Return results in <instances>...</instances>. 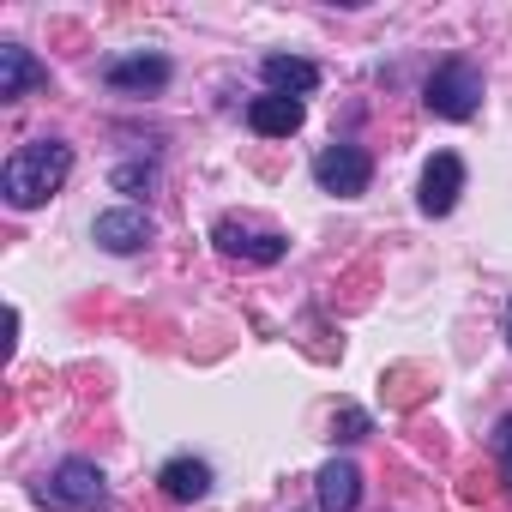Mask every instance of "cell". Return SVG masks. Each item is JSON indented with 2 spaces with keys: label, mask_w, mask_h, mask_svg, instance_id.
<instances>
[{
  "label": "cell",
  "mask_w": 512,
  "mask_h": 512,
  "mask_svg": "<svg viewBox=\"0 0 512 512\" xmlns=\"http://www.w3.org/2000/svg\"><path fill=\"white\" fill-rule=\"evenodd\" d=\"M67 175H73V145L67 139H25L0 163V199L13 211H37L67 187Z\"/></svg>",
  "instance_id": "6da1fadb"
},
{
  "label": "cell",
  "mask_w": 512,
  "mask_h": 512,
  "mask_svg": "<svg viewBox=\"0 0 512 512\" xmlns=\"http://www.w3.org/2000/svg\"><path fill=\"white\" fill-rule=\"evenodd\" d=\"M37 506L49 512H109V476L91 458H61L37 488Z\"/></svg>",
  "instance_id": "7a4b0ae2"
},
{
  "label": "cell",
  "mask_w": 512,
  "mask_h": 512,
  "mask_svg": "<svg viewBox=\"0 0 512 512\" xmlns=\"http://www.w3.org/2000/svg\"><path fill=\"white\" fill-rule=\"evenodd\" d=\"M422 109L440 115V121H470V115L482 109V73H476L464 55L440 61V67L428 73V85H422Z\"/></svg>",
  "instance_id": "3957f363"
},
{
  "label": "cell",
  "mask_w": 512,
  "mask_h": 512,
  "mask_svg": "<svg viewBox=\"0 0 512 512\" xmlns=\"http://www.w3.org/2000/svg\"><path fill=\"white\" fill-rule=\"evenodd\" d=\"M211 247L223 253V260H241V266H278L284 253H290V235L229 211V217H217V223H211Z\"/></svg>",
  "instance_id": "277c9868"
},
{
  "label": "cell",
  "mask_w": 512,
  "mask_h": 512,
  "mask_svg": "<svg viewBox=\"0 0 512 512\" xmlns=\"http://www.w3.org/2000/svg\"><path fill=\"white\" fill-rule=\"evenodd\" d=\"M169 79H175V61L157 55V49H133V55L103 61V85L121 91V97H157Z\"/></svg>",
  "instance_id": "5b68a950"
},
{
  "label": "cell",
  "mask_w": 512,
  "mask_h": 512,
  "mask_svg": "<svg viewBox=\"0 0 512 512\" xmlns=\"http://www.w3.org/2000/svg\"><path fill=\"white\" fill-rule=\"evenodd\" d=\"M314 181H320V193H332V199H362L368 181H374V157H368L362 145H326V151L314 157Z\"/></svg>",
  "instance_id": "8992f818"
},
{
  "label": "cell",
  "mask_w": 512,
  "mask_h": 512,
  "mask_svg": "<svg viewBox=\"0 0 512 512\" xmlns=\"http://www.w3.org/2000/svg\"><path fill=\"white\" fill-rule=\"evenodd\" d=\"M458 193H464V157L458 151H434L422 163V181H416L422 217H452L458 211Z\"/></svg>",
  "instance_id": "52a82bcc"
},
{
  "label": "cell",
  "mask_w": 512,
  "mask_h": 512,
  "mask_svg": "<svg viewBox=\"0 0 512 512\" xmlns=\"http://www.w3.org/2000/svg\"><path fill=\"white\" fill-rule=\"evenodd\" d=\"M151 235H157V223H151V211H139V205H115V211H97V223H91V241H97L103 253H115V260L139 253Z\"/></svg>",
  "instance_id": "ba28073f"
},
{
  "label": "cell",
  "mask_w": 512,
  "mask_h": 512,
  "mask_svg": "<svg viewBox=\"0 0 512 512\" xmlns=\"http://www.w3.org/2000/svg\"><path fill=\"white\" fill-rule=\"evenodd\" d=\"M211 482H217L211 458H193V452H175V458L157 470V488H163V500H175V506L205 500V494H211Z\"/></svg>",
  "instance_id": "9c48e42d"
},
{
  "label": "cell",
  "mask_w": 512,
  "mask_h": 512,
  "mask_svg": "<svg viewBox=\"0 0 512 512\" xmlns=\"http://www.w3.org/2000/svg\"><path fill=\"white\" fill-rule=\"evenodd\" d=\"M314 506L320 512H356L362 506V470L356 458H326L314 476Z\"/></svg>",
  "instance_id": "30bf717a"
},
{
  "label": "cell",
  "mask_w": 512,
  "mask_h": 512,
  "mask_svg": "<svg viewBox=\"0 0 512 512\" xmlns=\"http://www.w3.org/2000/svg\"><path fill=\"white\" fill-rule=\"evenodd\" d=\"M37 85H49V67L25 43H0V103H25Z\"/></svg>",
  "instance_id": "8fae6325"
},
{
  "label": "cell",
  "mask_w": 512,
  "mask_h": 512,
  "mask_svg": "<svg viewBox=\"0 0 512 512\" xmlns=\"http://www.w3.org/2000/svg\"><path fill=\"white\" fill-rule=\"evenodd\" d=\"M260 79H266L272 97H296V103L320 91V67L302 61V55H266V61H260Z\"/></svg>",
  "instance_id": "7c38bea8"
},
{
  "label": "cell",
  "mask_w": 512,
  "mask_h": 512,
  "mask_svg": "<svg viewBox=\"0 0 512 512\" xmlns=\"http://www.w3.org/2000/svg\"><path fill=\"white\" fill-rule=\"evenodd\" d=\"M302 121H308V103H296V97H272L266 91V97L247 103V127L260 133V139H290Z\"/></svg>",
  "instance_id": "4fadbf2b"
},
{
  "label": "cell",
  "mask_w": 512,
  "mask_h": 512,
  "mask_svg": "<svg viewBox=\"0 0 512 512\" xmlns=\"http://www.w3.org/2000/svg\"><path fill=\"white\" fill-rule=\"evenodd\" d=\"M109 187H115V193H151V187H157V157H133V163H115Z\"/></svg>",
  "instance_id": "5bb4252c"
},
{
  "label": "cell",
  "mask_w": 512,
  "mask_h": 512,
  "mask_svg": "<svg viewBox=\"0 0 512 512\" xmlns=\"http://www.w3.org/2000/svg\"><path fill=\"white\" fill-rule=\"evenodd\" d=\"M374 434V416L362 410V404H344L338 416H332V440H344V446H356V440H368Z\"/></svg>",
  "instance_id": "9a60e30c"
},
{
  "label": "cell",
  "mask_w": 512,
  "mask_h": 512,
  "mask_svg": "<svg viewBox=\"0 0 512 512\" xmlns=\"http://www.w3.org/2000/svg\"><path fill=\"white\" fill-rule=\"evenodd\" d=\"M488 452H494V464H500V476H506V488H512V416H500V422H494Z\"/></svg>",
  "instance_id": "2e32d148"
},
{
  "label": "cell",
  "mask_w": 512,
  "mask_h": 512,
  "mask_svg": "<svg viewBox=\"0 0 512 512\" xmlns=\"http://www.w3.org/2000/svg\"><path fill=\"white\" fill-rule=\"evenodd\" d=\"M506 344H512V296H506Z\"/></svg>",
  "instance_id": "e0dca14e"
}]
</instances>
